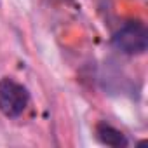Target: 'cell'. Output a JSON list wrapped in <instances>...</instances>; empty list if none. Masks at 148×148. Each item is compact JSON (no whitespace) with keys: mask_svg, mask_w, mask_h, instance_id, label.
<instances>
[{"mask_svg":"<svg viewBox=\"0 0 148 148\" xmlns=\"http://www.w3.org/2000/svg\"><path fill=\"white\" fill-rule=\"evenodd\" d=\"M96 136H98V139H99L103 145H106V146L120 148V146H125V145H127L125 136H124L119 129H115L113 125H110V124H106V122H101V124L96 125Z\"/></svg>","mask_w":148,"mask_h":148,"instance_id":"3","label":"cell"},{"mask_svg":"<svg viewBox=\"0 0 148 148\" xmlns=\"http://www.w3.org/2000/svg\"><path fill=\"white\" fill-rule=\"evenodd\" d=\"M28 101H30V94H28V89L5 77L0 80V112H2L5 117H19L26 106H28Z\"/></svg>","mask_w":148,"mask_h":148,"instance_id":"1","label":"cell"},{"mask_svg":"<svg viewBox=\"0 0 148 148\" xmlns=\"http://www.w3.org/2000/svg\"><path fill=\"white\" fill-rule=\"evenodd\" d=\"M112 44L124 54L138 56L148 47V32L143 23H127L113 35Z\"/></svg>","mask_w":148,"mask_h":148,"instance_id":"2","label":"cell"}]
</instances>
